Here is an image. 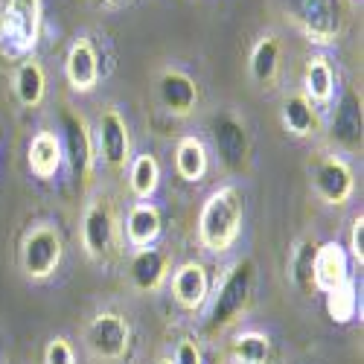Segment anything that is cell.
I'll list each match as a JSON object with an SVG mask.
<instances>
[{
  "instance_id": "obj_1",
  "label": "cell",
  "mask_w": 364,
  "mask_h": 364,
  "mask_svg": "<svg viewBox=\"0 0 364 364\" xmlns=\"http://www.w3.org/2000/svg\"><path fill=\"white\" fill-rule=\"evenodd\" d=\"M242 216H245V198L233 184L213 190L198 213V242L213 254L230 251L242 230Z\"/></svg>"
},
{
  "instance_id": "obj_2",
  "label": "cell",
  "mask_w": 364,
  "mask_h": 364,
  "mask_svg": "<svg viewBox=\"0 0 364 364\" xmlns=\"http://www.w3.org/2000/svg\"><path fill=\"white\" fill-rule=\"evenodd\" d=\"M254 262L251 259H239L228 268V274L216 286L213 303H210V315H207V332L210 336H222L225 329H230L242 315H245L251 291H254Z\"/></svg>"
},
{
  "instance_id": "obj_3",
  "label": "cell",
  "mask_w": 364,
  "mask_h": 364,
  "mask_svg": "<svg viewBox=\"0 0 364 364\" xmlns=\"http://www.w3.org/2000/svg\"><path fill=\"white\" fill-rule=\"evenodd\" d=\"M291 23L306 36L312 44L338 41L347 23L344 0H283Z\"/></svg>"
},
{
  "instance_id": "obj_4",
  "label": "cell",
  "mask_w": 364,
  "mask_h": 364,
  "mask_svg": "<svg viewBox=\"0 0 364 364\" xmlns=\"http://www.w3.org/2000/svg\"><path fill=\"white\" fill-rule=\"evenodd\" d=\"M65 257V239L58 233L55 225L41 222L26 230L23 242H21V268L29 280H50Z\"/></svg>"
},
{
  "instance_id": "obj_5",
  "label": "cell",
  "mask_w": 364,
  "mask_h": 364,
  "mask_svg": "<svg viewBox=\"0 0 364 364\" xmlns=\"http://www.w3.org/2000/svg\"><path fill=\"white\" fill-rule=\"evenodd\" d=\"M85 344L102 361H123L132 350V323L119 312H97L85 326Z\"/></svg>"
},
{
  "instance_id": "obj_6",
  "label": "cell",
  "mask_w": 364,
  "mask_h": 364,
  "mask_svg": "<svg viewBox=\"0 0 364 364\" xmlns=\"http://www.w3.org/2000/svg\"><path fill=\"white\" fill-rule=\"evenodd\" d=\"M41 33V0H9L0 18V41L6 53L21 55L38 44Z\"/></svg>"
},
{
  "instance_id": "obj_7",
  "label": "cell",
  "mask_w": 364,
  "mask_h": 364,
  "mask_svg": "<svg viewBox=\"0 0 364 364\" xmlns=\"http://www.w3.org/2000/svg\"><path fill=\"white\" fill-rule=\"evenodd\" d=\"M82 248L90 259L105 262L117 248V213L111 198L100 196L87 204L82 216Z\"/></svg>"
},
{
  "instance_id": "obj_8",
  "label": "cell",
  "mask_w": 364,
  "mask_h": 364,
  "mask_svg": "<svg viewBox=\"0 0 364 364\" xmlns=\"http://www.w3.org/2000/svg\"><path fill=\"white\" fill-rule=\"evenodd\" d=\"M312 175V190L323 204L344 207L355 193V175L350 164L338 155H321L309 164Z\"/></svg>"
},
{
  "instance_id": "obj_9",
  "label": "cell",
  "mask_w": 364,
  "mask_h": 364,
  "mask_svg": "<svg viewBox=\"0 0 364 364\" xmlns=\"http://www.w3.org/2000/svg\"><path fill=\"white\" fill-rule=\"evenodd\" d=\"M94 146L100 151V158L105 161V166L114 172H123L132 164V137H129L126 117L119 114V108H105L100 114Z\"/></svg>"
},
{
  "instance_id": "obj_10",
  "label": "cell",
  "mask_w": 364,
  "mask_h": 364,
  "mask_svg": "<svg viewBox=\"0 0 364 364\" xmlns=\"http://www.w3.org/2000/svg\"><path fill=\"white\" fill-rule=\"evenodd\" d=\"M62 132H65V158L70 161L73 172L85 181H90L94 175V161H97V146H94V132L87 129V119L76 111H65L62 114Z\"/></svg>"
},
{
  "instance_id": "obj_11",
  "label": "cell",
  "mask_w": 364,
  "mask_h": 364,
  "mask_svg": "<svg viewBox=\"0 0 364 364\" xmlns=\"http://www.w3.org/2000/svg\"><path fill=\"white\" fill-rule=\"evenodd\" d=\"M158 102L166 114L172 117H190L198 108V85L190 73L178 70V68H166L161 70L158 82Z\"/></svg>"
},
{
  "instance_id": "obj_12",
  "label": "cell",
  "mask_w": 364,
  "mask_h": 364,
  "mask_svg": "<svg viewBox=\"0 0 364 364\" xmlns=\"http://www.w3.org/2000/svg\"><path fill=\"white\" fill-rule=\"evenodd\" d=\"M210 297V277L201 262H184L172 274V300L181 309L198 312Z\"/></svg>"
},
{
  "instance_id": "obj_13",
  "label": "cell",
  "mask_w": 364,
  "mask_h": 364,
  "mask_svg": "<svg viewBox=\"0 0 364 364\" xmlns=\"http://www.w3.org/2000/svg\"><path fill=\"white\" fill-rule=\"evenodd\" d=\"M65 76L76 94H90L100 82V55L90 38H76L65 58Z\"/></svg>"
},
{
  "instance_id": "obj_14",
  "label": "cell",
  "mask_w": 364,
  "mask_h": 364,
  "mask_svg": "<svg viewBox=\"0 0 364 364\" xmlns=\"http://www.w3.org/2000/svg\"><path fill=\"white\" fill-rule=\"evenodd\" d=\"M213 140L228 169H242L248 161V134L245 126L239 123L233 114H219L213 119Z\"/></svg>"
},
{
  "instance_id": "obj_15",
  "label": "cell",
  "mask_w": 364,
  "mask_h": 364,
  "mask_svg": "<svg viewBox=\"0 0 364 364\" xmlns=\"http://www.w3.org/2000/svg\"><path fill=\"white\" fill-rule=\"evenodd\" d=\"M169 277V254L161 248H140L129 262V280L137 291H158Z\"/></svg>"
},
{
  "instance_id": "obj_16",
  "label": "cell",
  "mask_w": 364,
  "mask_h": 364,
  "mask_svg": "<svg viewBox=\"0 0 364 364\" xmlns=\"http://www.w3.org/2000/svg\"><path fill=\"white\" fill-rule=\"evenodd\" d=\"M312 280H315V291H332L336 286H341L344 280H350V268H347V254L338 242H323L315 251V265H312Z\"/></svg>"
},
{
  "instance_id": "obj_17",
  "label": "cell",
  "mask_w": 364,
  "mask_h": 364,
  "mask_svg": "<svg viewBox=\"0 0 364 364\" xmlns=\"http://www.w3.org/2000/svg\"><path fill=\"white\" fill-rule=\"evenodd\" d=\"M280 126L286 129V134L291 137H315L321 129V119H318V105H312L306 100V94H289L280 105Z\"/></svg>"
},
{
  "instance_id": "obj_18",
  "label": "cell",
  "mask_w": 364,
  "mask_h": 364,
  "mask_svg": "<svg viewBox=\"0 0 364 364\" xmlns=\"http://www.w3.org/2000/svg\"><path fill=\"white\" fill-rule=\"evenodd\" d=\"M164 230V219H161V210L149 201H137L129 216H126V242L132 248H149L155 245L158 236Z\"/></svg>"
},
{
  "instance_id": "obj_19",
  "label": "cell",
  "mask_w": 364,
  "mask_h": 364,
  "mask_svg": "<svg viewBox=\"0 0 364 364\" xmlns=\"http://www.w3.org/2000/svg\"><path fill=\"white\" fill-rule=\"evenodd\" d=\"M26 161H29V169H33L36 178L50 181L58 172V166H62V161H65L62 140H58L53 132H38L33 140H29Z\"/></svg>"
},
{
  "instance_id": "obj_20",
  "label": "cell",
  "mask_w": 364,
  "mask_h": 364,
  "mask_svg": "<svg viewBox=\"0 0 364 364\" xmlns=\"http://www.w3.org/2000/svg\"><path fill=\"white\" fill-rule=\"evenodd\" d=\"M280 62H283V44L274 33H265L254 50H251V58H248V70H251V79L257 85H271L280 73Z\"/></svg>"
},
{
  "instance_id": "obj_21",
  "label": "cell",
  "mask_w": 364,
  "mask_h": 364,
  "mask_svg": "<svg viewBox=\"0 0 364 364\" xmlns=\"http://www.w3.org/2000/svg\"><path fill=\"white\" fill-rule=\"evenodd\" d=\"M303 94L312 105H329L336 94V73L326 55H312L303 70Z\"/></svg>"
},
{
  "instance_id": "obj_22",
  "label": "cell",
  "mask_w": 364,
  "mask_h": 364,
  "mask_svg": "<svg viewBox=\"0 0 364 364\" xmlns=\"http://www.w3.org/2000/svg\"><path fill=\"white\" fill-rule=\"evenodd\" d=\"M44 94H47V73H44L41 62L26 58L15 70V97L23 108H36L44 102Z\"/></svg>"
},
{
  "instance_id": "obj_23",
  "label": "cell",
  "mask_w": 364,
  "mask_h": 364,
  "mask_svg": "<svg viewBox=\"0 0 364 364\" xmlns=\"http://www.w3.org/2000/svg\"><path fill=\"white\" fill-rule=\"evenodd\" d=\"M175 172L184 181H201L207 175V149L198 137H181L175 146Z\"/></svg>"
},
{
  "instance_id": "obj_24",
  "label": "cell",
  "mask_w": 364,
  "mask_h": 364,
  "mask_svg": "<svg viewBox=\"0 0 364 364\" xmlns=\"http://www.w3.org/2000/svg\"><path fill=\"white\" fill-rule=\"evenodd\" d=\"M161 184V164L155 155H137L129 164V187L137 201H149Z\"/></svg>"
},
{
  "instance_id": "obj_25",
  "label": "cell",
  "mask_w": 364,
  "mask_h": 364,
  "mask_svg": "<svg viewBox=\"0 0 364 364\" xmlns=\"http://www.w3.org/2000/svg\"><path fill=\"white\" fill-rule=\"evenodd\" d=\"M230 358H233V364H268L271 361L268 336H262L257 329L239 332V336L230 341Z\"/></svg>"
},
{
  "instance_id": "obj_26",
  "label": "cell",
  "mask_w": 364,
  "mask_h": 364,
  "mask_svg": "<svg viewBox=\"0 0 364 364\" xmlns=\"http://www.w3.org/2000/svg\"><path fill=\"white\" fill-rule=\"evenodd\" d=\"M315 251L318 245L312 239H300L297 245L291 248V257H289V271H291V280L300 291L312 294L315 291V280H312V265H315Z\"/></svg>"
},
{
  "instance_id": "obj_27",
  "label": "cell",
  "mask_w": 364,
  "mask_h": 364,
  "mask_svg": "<svg viewBox=\"0 0 364 364\" xmlns=\"http://www.w3.org/2000/svg\"><path fill=\"white\" fill-rule=\"evenodd\" d=\"M355 306H358V297H355V283L353 280H344L341 286L326 291V312H329L332 321H338V323L353 321Z\"/></svg>"
},
{
  "instance_id": "obj_28",
  "label": "cell",
  "mask_w": 364,
  "mask_h": 364,
  "mask_svg": "<svg viewBox=\"0 0 364 364\" xmlns=\"http://www.w3.org/2000/svg\"><path fill=\"white\" fill-rule=\"evenodd\" d=\"M336 132H338V137L347 140V143H355V140L361 137V111H358L353 94L341 102V108H338V114H336Z\"/></svg>"
},
{
  "instance_id": "obj_29",
  "label": "cell",
  "mask_w": 364,
  "mask_h": 364,
  "mask_svg": "<svg viewBox=\"0 0 364 364\" xmlns=\"http://www.w3.org/2000/svg\"><path fill=\"white\" fill-rule=\"evenodd\" d=\"M44 364H76V353L65 336H55L44 347Z\"/></svg>"
},
{
  "instance_id": "obj_30",
  "label": "cell",
  "mask_w": 364,
  "mask_h": 364,
  "mask_svg": "<svg viewBox=\"0 0 364 364\" xmlns=\"http://www.w3.org/2000/svg\"><path fill=\"white\" fill-rule=\"evenodd\" d=\"M169 361L172 364H204V355H201V347L193 338H181L178 347H175V355Z\"/></svg>"
},
{
  "instance_id": "obj_31",
  "label": "cell",
  "mask_w": 364,
  "mask_h": 364,
  "mask_svg": "<svg viewBox=\"0 0 364 364\" xmlns=\"http://www.w3.org/2000/svg\"><path fill=\"white\" fill-rule=\"evenodd\" d=\"M350 254L358 265H364V216L358 213L350 228Z\"/></svg>"
},
{
  "instance_id": "obj_32",
  "label": "cell",
  "mask_w": 364,
  "mask_h": 364,
  "mask_svg": "<svg viewBox=\"0 0 364 364\" xmlns=\"http://www.w3.org/2000/svg\"><path fill=\"white\" fill-rule=\"evenodd\" d=\"M97 6H117V4H123V0H94Z\"/></svg>"
},
{
  "instance_id": "obj_33",
  "label": "cell",
  "mask_w": 364,
  "mask_h": 364,
  "mask_svg": "<svg viewBox=\"0 0 364 364\" xmlns=\"http://www.w3.org/2000/svg\"><path fill=\"white\" fill-rule=\"evenodd\" d=\"M158 364H172V361H169V358H161V361H158Z\"/></svg>"
}]
</instances>
